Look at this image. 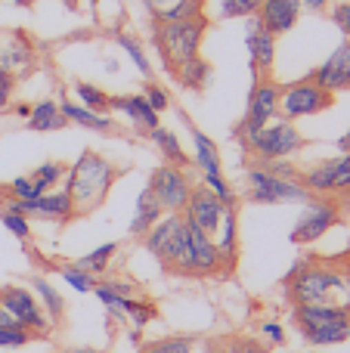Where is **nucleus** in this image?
Masks as SVG:
<instances>
[{
	"mask_svg": "<svg viewBox=\"0 0 350 353\" xmlns=\"http://www.w3.org/2000/svg\"><path fill=\"white\" fill-rule=\"evenodd\" d=\"M341 217H344V214H341V199H335V195H310L307 208H304V214L298 217L289 239L295 245H313V242H320L329 230H335V226L341 223Z\"/></svg>",
	"mask_w": 350,
	"mask_h": 353,
	"instance_id": "obj_10",
	"label": "nucleus"
},
{
	"mask_svg": "<svg viewBox=\"0 0 350 353\" xmlns=\"http://www.w3.org/2000/svg\"><path fill=\"white\" fill-rule=\"evenodd\" d=\"M149 140H152V146L161 152V159L167 161V165H174V168H183V171H189L192 168V159L183 152V146H180V140H177V134L174 130H167V128H155V130H149Z\"/></svg>",
	"mask_w": 350,
	"mask_h": 353,
	"instance_id": "obj_29",
	"label": "nucleus"
},
{
	"mask_svg": "<svg viewBox=\"0 0 350 353\" xmlns=\"http://www.w3.org/2000/svg\"><path fill=\"white\" fill-rule=\"evenodd\" d=\"M245 152L254 161H273V159H291L295 152H301L307 146V137L295 128V121L285 118H273L267 128H260L254 137L242 140Z\"/></svg>",
	"mask_w": 350,
	"mask_h": 353,
	"instance_id": "obj_6",
	"label": "nucleus"
},
{
	"mask_svg": "<svg viewBox=\"0 0 350 353\" xmlns=\"http://www.w3.org/2000/svg\"><path fill=\"white\" fill-rule=\"evenodd\" d=\"M143 97H146V103L152 105V109L158 112V115H161V112H167V109H171V97H167V93H165V87H158V84H155V81H149V84L143 87Z\"/></svg>",
	"mask_w": 350,
	"mask_h": 353,
	"instance_id": "obj_43",
	"label": "nucleus"
},
{
	"mask_svg": "<svg viewBox=\"0 0 350 353\" xmlns=\"http://www.w3.org/2000/svg\"><path fill=\"white\" fill-rule=\"evenodd\" d=\"M329 19L338 25L341 34L350 37V0H338V3L332 6V12H329Z\"/></svg>",
	"mask_w": 350,
	"mask_h": 353,
	"instance_id": "obj_44",
	"label": "nucleus"
},
{
	"mask_svg": "<svg viewBox=\"0 0 350 353\" xmlns=\"http://www.w3.org/2000/svg\"><path fill=\"white\" fill-rule=\"evenodd\" d=\"M279 115V81L276 78H254L251 90H248V105L245 115L236 124V140H248L254 137L260 128L273 121Z\"/></svg>",
	"mask_w": 350,
	"mask_h": 353,
	"instance_id": "obj_9",
	"label": "nucleus"
},
{
	"mask_svg": "<svg viewBox=\"0 0 350 353\" xmlns=\"http://www.w3.org/2000/svg\"><path fill=\"white\" fill-rule=\"evenodd\" d=\"M260 329H264V335L270 338L273 344H285V332H282V325L279 323H264Z\"/></svg>",
	"mask_w": 350,
	"mask_h": 353,
	"instance_id": "obj_47",
	"label": "nucleus"
},
{
	"mask_svg": "<svg viewBox=\"0 0 350 353\" xmlns=\"http://www.w3.org/2000/svg\"><path fill=\"white\" fill-rule=\"evenodd\" d=\"M25 124H28V130H34V134H53V130L68 128L65 115H62V109H59V99H41V103H34L28 118H25Z\"/></svg>",
	"mask_w": 350,
	"mask_h": 353,
	"instance_id": "obj_25",
	"label": "nucleus"
},
{
	"mask_svg": "<svg viewBox=\"0 0 350 353\" xmlns=\"http://www.w3.org/2000/svg\"><path fill=\"white\" fill-rule=\"evenodd\" d=\"M28 288L37 294V301H41L43 313H47V319H50V325H53V329H59V325L65 323V313H68L65 298H62V294L56 292V288L50 285L43 276H31V279H28Z\"/></svg>",
	"mask_w": 350,
	"mask_h": 353,
	"instance_id": "obj_27",
	"label": "nucleus"
},
{
	"mask_svg": "<svg viewBox=\"0 0 350 353\" xmlns=\"http://www.w3.org/2000/svg\"><path fill=\"white\" fill-rule=\"evenodd\" d=\"M12 90H16V78H12V74H3V72H0V109H3V105H10Z\"/></svg>",
	"mask_w": 350,
	"mask_h": 353,
	"instance_id": "obj_46",
	"label": "nucleus"
},
{
	"mask_svg": "<svg viewBox=\"0 0 350 353\" xmlns=\"http://www.w3.org/2000/svg\"><path fill=\"white\" fill-rule=\"evenodd\" d=\"M248 189L245 199L251 205H289V201H307L310 192L301 186V180H291V176H276L270 174L264 165L251 161L245 176Z\"/></svg>",
	"mask_w": 350,
	"mask_h": 353,
	"instance_id": "obj_7",
	"label": "nucleus"
},
{
	"mask_svg": "<svg viewBox=\"0 0 350 353\" xmlns=\"http://www.w3.org/2000/svg\"><path fill=\"white\" fill-rule=\"evenodd\" d=\"M93 294L99 298V304L109 310L112 319H121V323H130L134 329H143L146 323H152L155 316H158V307H155V301H149L146 294H140V298H127V294H118L112 292L105 282L96 279V285H93Z\"/></svg>",
	"mask_w": 350,
	"mask_h": 353,
	"instance_id": "obj_15",
	"label": "nucleus"
},
{
	"mask_svg": "<svg viewBox=\"0 0 350 353\" xmlns=\"http://www.w3.org/2000/svg\"><path fill=\"white\" fill-rule=\"evenodd\" d=\"M301 12H304V0H260L254 16L270 34L282 37L301 22Z\"/></svg>",
	"mask_w": 350,
	"mask_h": 353,
	"instance_id": "obj_21",
	"label": "nucleus"
},
{
	"mask_svg": "<svg viewBox=\"0 0 350 353\" xmlns=\"http://www.w3.org/2000/svg\"><path fill=\"white\" fill-rule=\"evenodd\" d=\"M59 276H62V279H65L72 288H78L81 294L93 292V285H96V276H90V273H84V270H78L74 263H62V267H59Z\"/></svg>",
	"mask_w": 350,
	"mask_h": 353,
	"instance_id": "obj_39",
	"label": "nucleus"
},
{
	"mask_svg": "<svg viewBox=\"0 0 350 353\" xmlns=\"http://www.w3.org/2000/svg\"><path fill=\"white\" fill-rule=\"evenodd\" d=\"M59 109L65 115L68 124H78L84 130H93V134H105V137H115L118 130V121L112 115H103V112H93L81 103H72V99H59Z\"/></svg>",
	"mask_w": 350,
	"mask_h": 353,
	"instance_id": "obj_23",
	"label": "nucleus"
},
{
	"mask_svg": "<svg viewBox=\"0 0 350 353\" xmlns=\"http://www.w3.org/2000/svg\"><path fill=\"white\" fill-rule=\"evenodd\" d=\"M335 93L322 90L313 78H301L291 84H279V118L285 121H298V118H310L320 112L332 109Z\"/></svg>",
	"mask_w": 350,
	"mask_h": 353,
	"instance_id": "obj_8",
	"label": "nucleus"
},
{
	"mask_svg": "<svg viewBox=\"0 0 350 353\" xmlns=\"http://www.w3.org/2000/svg\"><path fill=\"white\" fill-rule=\"evenodd\" d=\"M347 313H350V307H347Z\"/></svg>",
	"mask_w": 350,
	"mask_h": 353,
	"instance_id": "obj_56",
	"label": "nucleus"
},
{
	"mask_svg": "<svg viewBox=\"0 0 350 353\" xmlns=\"http://www.w3.org/2000/svg\"><path fill=\"white\" fill-rule=\"evenodd\" d=\"M211 74H214V68H211L208 59H202V56H196V59L183 62V65L174 72V81H177L180 87H186V90H196L202 93L205 87L211 84Z\"/></svg>",
	"mask_w": 350,
	"mask_h": 353,
	"instance_id": "obj_30",
	"label": "nucleus"
},
{
	"mask_svg": "<svg viewBox=\"0 0 350 353\" xmlns=\"http://www.w3.org/2000/svg\"><path fill=\"white\" fill-rule=\"evenodd\" d=\"M124 171L127 168L115 165L109 155L96 152V149H84V155H78V161L68 168L65 186H62L68 192V199H72L74 220H84L90 214H96L105 205L112 186H115Z\"/></svg>",
	"mask_w": 350,
	"mask_h": 353,
	"instance_id": "obj_1",
	"label": "nucleus"
},
{
	"mask_svg": "<svg viewBox=\"0 0 350 353\" xmlns=\"http://www.w3.org/2000/svg\"><path fill=\"white\" fill-rule=\"evenodd\" d=\"M65 174H68V165H62V161H43V165H37L34 171H31V176H34L37 186H41V192H50L59 180H65Z\"/></svg>",
	"mask_w": 350,
	"mask_h": 353,
	"instance_id": "obj_37",
	"label": "nucleus"
},
{
	"mask_svg": "<svg viewBox=\"0 0 350 353\" xmlns=\"http://www.w3.org/2000/svg\"><path fill=\"white\" fill-rule=\"evenodd\" d=\"M0 223H3L16 239H22V242L31 236V223H28V217H22V214H16V211H0Z\"/></svg>",
	"mask_w": 350,
	"mask_h": 353,
	"instance_id": "obj_41",
	"label": "nucleus"
},
{
	"mask_svg": "<svg viewBox=\"0 0 350 353\" xmlns=\"http://www.w3.org/2000/svg\"><path fill=\"white\" fill-rule=\"evenodd\" d=\"M3 211H16L28 220H47V223L65 226L74 220L72 214V199L65 189H50V192L37 195V199H25V201H3Z\"/></svg>",
	"mask_w": 350,
	"mask_h": 353,
	"instance_id": "obj_16",
	"label": "nucleus"
},
{
	"mask_svg": "<svg viewBox=\"0 0 350 353\" xmlns=\"http://www.w3.org/2000/svg\"><path fill=\"white\" fill-rule=\"evenodd\" d=\"M202 183L223 201V208H236V189L229 186V180L223 174H202Z\"/></svg>",
	"mask_w": 350,
	"mask_h": 353,
	"instance_id": "obj_38",
	"label": "nucleus"
},
{
	"mask_svg": "<svg viewBox=\"0 0 350 353\" xmlns=\"http://www.w3.org/2000/svg\"><path fill=\"white\" fill-rule=\"evenodd\" d=\"M260 0H223L220 3V19H248L254 16Z\"/></svg>",
	"mask_w": 350,
	"mask_h": 353,
	"instance_id": "obj_40",
	"label": "nucleus"
},
{
	"mask_svg": "<svg viewBox=\"0 0 350 353\" xmlns=\"http://www.w3.org/2000/svg\"><path fill=\"white\" fill-rule=\"evenodd\" d=\"M62 3H65V6H68V10H74V6H78V3H81V0H62Z\"/></svg>",
	"mask_w": 350,
	"mask_h": 353,
	"instance_id": "obj_53",
	"label": "nucleus"
},
{
	"mask_svg": "<svg viewBox=\"0 0 350 353\" xmlns=\"http://www.w3.org/2000/svg\"><path fill=\"white\" fill-rule=\"evenodd\" d=\"M301 186L310 195H335V199H347L350 195V149L341 152L338 159H326L316 165L304 168L298 174Z\"/></svg>",
	"mask_w": 350,
	"mask_h": 353,
	"instance_id": "obj_12",
	"label": "nucleus"
},
{
	"mask_svg": "<svg viewBox=\"0 0 350 353\" xmlns=\"http://www.w3.org/2000/svg\"><path fill=\"white\" fill-rule=\"evenodd\" d=\"M0 195H3L6 201H25V199H37V195H43V192L34 176L22 174V176H16V180H10L6 186H0Z\"/></svg>",
	"mask_w": 350,
	"mask_h": 353,
	"instance_id": "obj_35",
	"label": "nucleus"
},
{
	"mask_svg": "<svg viewBox=\"0 0 350 353\" xmlns=\"http://www.w3.org/2000/svg\"><path fill=\"white\" fill-rule=\"evenodd\" d=\"M146 3V10H149V16H158L161 10H167L171 3H177V0H143Z\"/></svg>",
	"mask_w": 350,
	"mask_h": 353,
	"instance_id": "obj_48",
	"label": "nucleus"
},
{
	"mask_svg": "<svg viewBox=\"0 0 350 353\" xmlns=\"http://www.w3.org/2000/svg\"><path fill=\"white\" fill-rule=\"evenodd\" d=\"M109 105H112V112H121V115L134 124V130H140V134H149V130L158 128L161 115L146 103L143 93H115Z\"/></svg>",
	"mask_w": 350,
	"mask_h": 353,
	"instance_id": "obj_22",
	"label": "nucleus"
},
{
	"mask_svg": "<svg viewBox=\"0 0 350 353\" xmlns=\"http://www.w3.org/2000/svg\"><path fill=\"white\" fill-rule=\"evenodd\" d=\"M12 325H19L16 319H12V313L6 310L3 304H0V329H12Z\"/></svg>",
	"mask_w": 350,
	"mask_h": 353,
	"instance_id": "obj_49",
	"label": "nucleus"
},
{
	"mask_svg": "<svg viewBox=\"0 0 350 353\" xmlns=\"http://www.w3.org/2000/svg\"><path fill=\"white\" fill-rule=\"evenodd\" d=\"M329 3H335V0H304V10H313V12H320V10H326Z\"/></svg>",
	"mask_w": 350,
	"mask_h": 353,
	"instance_id": "obj_50",
	"label": "nucleus"
},
{
	"mask_svg": "<svg viewBox=\"0 0 350 353\" xmlns=\"http://www.w3.org/2000/svg\"><path fill=\"white\" fill-rule=\"evenodd\" d=\"M245 47H248V62H251L254 78H273V65H276V34H270V31L258 22V16H248Z\"/></svg>",
	"mask_w": 350,
	"mask_h": 353,
	"instance_id": "obj_18",
	"label": "nucleus"
},
{
	"mask_svg": "<svg viewBox=\"0 0 350 353\" xmlns=\"http://www.w3.org/2000/svg\"><path fill=\"white\" fill-rule=\"evenodd\" d=\"M229 353H267L264 344L251 341V338H233V341H227Z\"/></svg>",
	"mask_w": 350,
	"mask_h": 353,
	"instance_id": "obj_45",
	"label": "nucleus"
},
{
	"mask_svg": "<svg viewBox=\"0 0 350 353\" xmlns=\"http://www.w3.org/2000/svg\"><path fill=\"white\" fill-rule=\"evenodd\" d=\"M338 149H341V152H347V149H350V134H344V137L338 140Z\"/></svg>",
	"mask_w": 350,
	"mask_h": 353,
	"instance_id": "obj_52",
	"label": "nucleus"
},
{
	"mask_svg": "<svg viewBox=\"0 0 350 353\" xmlns=\"http://www.w3.org/2000/svg\"><path fill=\"white\" fill-rule=\"evenodd\" d=\"M196 347V338L189 335H165V338H155V341L140 344L136 353H192Z\"/></svg>",
	"mask_w": 350,
	"mask_h": 353,
	"instance_id": "obj_34",
	"label": "nucleus"
},
{
	"mask_svg": "<svg viewBox=\"0 0 350 353\" xmlns=\"http://www.w3.org/2000/svg\"><path fill=\"white\" fill-rule=\"evenodd\" d=\"M177 276H186V279H211V276H227L214 236L202 232L196 223H189V220H183V257H180Z\"/></svg>",
	"mask_w": 350,
	"mask_h": 353,
	"instance_id": "obj_5",
	"label": "nucleus"
},
{
	"mask_svg": "<svg viewBox=\"0 0 350 353\" xmlns=\"http://www.w3.org/2000/svg\"><path fill=\"white\" fill-rule=\"evenodd\" d=\"M310 78L329 93L350 90V37L332 50V56H326L322 65H316L313 72H310Z\"/></svg>",
	"mask_w": 350,
	"mask_h": 353,
	"instance_id": "obj_19",
	"label": "nucleus"
},
{
	"mask_svg": "<svg viewBox=\"0 0 350 353\" xmlns=\"http://www.w3.org/2000/svg\"><path fill=\"white\" fill-rule=\"evenodd\" d=\"M220 242H217V251H220V261L227 276L236 270V261H239V211L236 208H227L220 220V230H217Z\"/></svg>",
	"mask_w": 350,
	"mask_h": 353,
	"instance_id": "obj_24",
	"label": "nucleus"
},
{
	"mask_svg": "<svg viewBox=\"0 0 350 353\" xmlns=\"http://www.w3.org/2000/svg\"><path fill=\"white\" fill-rule=\"evenodd\" d=\"M143 248L161 263L165 273H177L180 257H183V214H165L143 236Z\"/></svg>",
	"mask_w": 350,
	"mask_h": 353,
	"instance_id": "obj_11",
	"label": "nucleus"
},
{
	"mask_svg": "<svg viewBox=\"0 0 350 353\" xmlns=\"http://www.w3.org/2000/svg\"><path fill=\"white\" fill-rule=\"evenodd\" d=\"M0 304H3L6 310L12 313V319H16L22 329H28L34 338H47L50 335V319H47L41 301H37V294L31 292V288L3 285L0 288Z\"/></svg>",
	"mask_w": 350,
	"mask_h": 353,
	"instance_id": "obj_13",
	"label": "nucleus"
},
{
	"mask_svg": "<svg viewBox=\"0 0 350 353\" xmlns=\"http://www.w3.org/2000/svg\"><path fill=\"white\" fill-rule=\"evenodd\" d=\"M72 90H74V97H78L81 105H87V109H93V112H103V115H112V105H109L112 93H105L103 87L90 84V81H74Z\"/></svg>",
	"mask_w": 350,
	"mask_h": 353,
	"instance_id": "obj_32",
	"label": "nucleus"
},
{
	"mask_svg": "<svg viewBox=\"0 0 350 353\" xmlns=\"http://www.w3.org/2000/svg\"><path fill=\"white\" fill-rule=\"evenodd\" d=\"M68 353H99V350H90V347H81V350H68Z\"/></svg>",
	"mask_w": 350,
	"mask_h": 353,
	"instance_id": "obj_54",
	"label": "nucleus"
},
{
	"mask_svg": "<svg viewBox=\"0 0 350 353\" xmlns=\"http://www.w3.org/2000/svg\"><path fill=\"white\" fill-rule=\"evenodd\" d=\"M121 251V242H105V245H99V248H93L90 254H81V257H74V267L78 270H84V273H90V276H105V270H109V263H112V257Z\"/></svg>",
	"mask_w": 350,
	"mask_h": 353,
	"instance_id": "obj_31",
	"label": "nucleus"
},
{
	"mask_svg": "<svg viewBox=\"0 0 350 353\" xmlns=\"http://www.w3.org/2000/svg\"><path fill=\"white\" fill-rule=\"evenodd\" d=\"M115 41H118V47L127 53V59L136 65V72H140L143 78H152V62H149V56H146V50H143V43L136 41L134 34H124V31H115Z\"/></svg>",
	"mask_w": 350,
	"mask_h": 353,
	"instance_id": "obj_33",
	"label": "nucleus"
},
{
	"mask_svg": "<svg viewBox=\"0 0 350 353\" xmlns=\"http://www.w3.org/2000/svg\"><path fill=\"white\" fill-rule=\"evenodd\" d=\"M205 12V0H177L167 10H161L158 16H152V22H180V19H192Z\"/></svg>",
	"mask_w": 350,
	"mask_h": 353,
	"instance_id": "obj_36",
	"label": "nucleus"
},
{
	"mask_svg": "<svg viewBox=\"0 0 350 353\" xmlns=\"http://www.w3.org/2000/svg\"><path fill=\"white\" fill-rule=\"evenodd\" d=\"M165 217V208L158 205V199L152 195V189H143L140 199H136V208H134V217H130V236L143 239L149 230H152L158 220Z\"/></svg>",
	"mask_w": 350,
	"mask_h": 353,
	"instance_id": "obj_28",
	"label": "nucleus"
},
{
	"mask_svg": "<svg viewBox=\"0 0 350 353\" xmlns=\"http://www.w3.org/2000/svg\"><path fill=\"white\" fill-rule=\"evenodd\" d=\"M34 341L28 329L22 325H12V329H0V347H25V344Z\"/></svg>",
	"mask_w": 350,
	"mask_h": 353,
	"instance_id": "obj_42",
	"label": "nucleus"
},
{
	"mask_svg": "<svg viewBox=\"0 0 350 353\" xmlns=\"http://www.w3.org/2000/svg\"><path fill=\"white\" fill-rule=\"evenodd\" d=\"M291 323L298 335L313 347H335L350 338V313L338 304H295Z\"/></svg>",
	"mask_w": 350,
	"mask_h": 353,
	"instance_id": "obj_4",
	"label": "nucleus"
},
{
	"mask_svg": "<svg viewBox=\"0 0 350 353\" xmlns=\"http://www.w3.org/2000/svg\"><path fill=\"white\" fill-rule=\"evenodd\" d=\"M205 353H229V347H227V341H211Z\"/></svg>",
	"mask_w": 350,
	"mask_h": 353,
	"instance_id": "obj_51",
	"label": "nucleus"
},
{
	"mask_svg": "<svg viewBox=\"0 0 350 353\" xmlns=\"http://www.w3.org/2000/svg\"><path fill=\"white\" fill-rule=\"evenodd\" d=\"M223 201L217 199L214 192H211L205 183H192V192H189V201H186L183 208V220H189V223H196L202 232H208V236H217V230H220V220H223Z\"/></svg>",
	"mask_w": 350,
	"mask_h": 353,
	"instance_id": "obj_17",
	"label": "nucleus"
},
{
	"mask_svg": "<svg viewBox=\"0 0 350 353\" xmlns=\"http://www.w3.org/2000/svg\"><path fill=\"white\" fill-rule=\"evenodd\" d=\"M149 189L152 195L158 199V205L165 208V214H183L186 201H189L192 192V180L183 168H174V165H158L152 168L149 174Z\"/></svg>",
	"mask_w": 350,
	"mask_h": 353,
	"instance_id": "obj_14",
	"label": "nucleus"
},
{
	"mask_svg": "<svg viewBox=\"0 0 350 353\" xmlns=\"http://www.w3.org/2000/svg\"><path fill=\"white\" fill-rule=\"evenodd\" d=\"M16 6H31V0H12Z\"/></svg>",
	"mask_w": 350,
	"mask_h": 353,
	"instance_id": "obj_55",
	"label": "nucleus"
},
{
	"mask_svg": "<svg viewBox=\"0 0 350 353\" xmlns=\"http://www.w3.org/2000/svg\"><path fill=\"white\" fill-rule=\"evenodd\" d=\"M285 292L291 304H338L350 307V273L332 263L307 261L285 276Z\"/></svg>",
	"mask_w": 350,
	"mask_h": 353,
	"instance_id": "obj_2",
	"label": "nucleus"
},
{
	"mask_svg": "<svg viewBox=\"0 0 350 353\" xmlns=\"http://www.w3.org/2000/svg\"><path fill=\"white\" fill-rule=\"evenodd\" d=\"M34 65V43L25 31H6L0 34V72L3 74H22Z\"/></svg>",
	"mask_w": 350,
	"mask_h": 353,
	"instance_id": "obj_20",
	"label": "nucleus"
},
{
	"mask_svg": "<svg viewBox=\"0 0 350 353\" xmlns=\"http://www.w3.org/2000/svg\"><path fill=\"white\" fill-rule=\"evenodd\" d=\"M186 124H189V137H192V146H196L192 165H196L202 174H223V161H220V149H217V143L211 140L208 134H202L189 118H186Z\"/></svg>",
	"mask_w": 350,
	"mask_h": 353,
	"instance_id": "obj_26",
	"label": "nucleus"
},
{
	"mask_svg": "<svg viewBox=\"0 0 350 353\" xmlns=\"http://www.w3.org/2000/svg\"><path fill=\"white\" fill-rule=\"evenodd\" d=\"M208 25L211 22L205 12L192 19H180V22H152V47L171 78L183 62L202 56V41L208 34Z\"/></svg>",
	"mask_w": 350,
	"mask_h": 353,
	"instance_id": "obj_3",
	"label": "nucleus"
}]
</instances>
